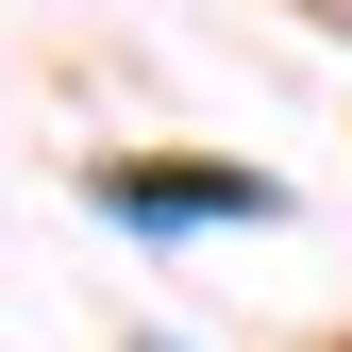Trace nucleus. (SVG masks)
Returning a JSON list of instances; mask_svg holds the SVG:
<instances>
[{
  "instance_id": "f257e3e1",
  "label": "nucleus",
  "mask_w": 352,
  "mask_h": 352,
  "mask_svg": "<svg viewBox=\"0 0 352 352\" xmlns=\"http://www.w3.org/2000/svg\"><path fill=\"white\" fill-rule=\"evenodd\" d=\"M101 201L135 218V235H185V218H252V201H269V185H252V168H118Z\"/></svg>"
}]
</instances>
